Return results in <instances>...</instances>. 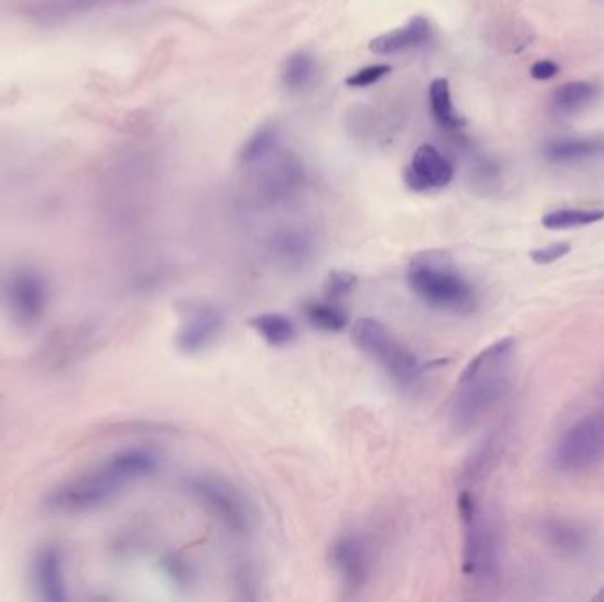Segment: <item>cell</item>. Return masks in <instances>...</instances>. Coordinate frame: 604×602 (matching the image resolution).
<instances>
[{
  "label": "cell",
  "instance_id": "6da1fadb",
  "mask_svg": "<svg viewBox=\"0 0 604 602\" xmlns=\"http://www.w3.org/2000/svg\"><path fill=\"white\" fill-rule=\"evenodd\" d=\"M516 348L518 343L511 336L499 339L483 348L463 368L451 403V419L456 428L474 426L504 398Z\"/></svg>",
  "mask_w": 604,
  "mask_h": 602
},
{
  "label": "cell",
  "instance_id": "7a4b0ae2",
  "mask_svg": "<svg viewBox=\"0 0 604 602\" xmlns=\"http://www.w3.org/2000/svg\"><path fill=\"white\" fill-rule=\"evenodd\" d=\"M407 281L410 290L430 308L453 315H469L476 309V288L446 251L426 249L412 256Z\"/></svg>",
  "mask_w": 604,
  "mask_h": 602
},
{
  "label": "cell",
  "instance_id": "3957f363",
  "mask_svg": "<svg viewBox=\"0 0 604 602\" xmlns=\"http://www.w3.org/2000/svg\"><path fill=\"white\" fill-rule=\"evenodd\" d=\"M458 514L463 528L461 571L476 585H488L499 572V537L470 490L458 495Z\"/></svg>",
  "mask_w": 604,
  "mask_h": 602
},
{
  "label": "cell",
  "instance_id": "277c9868",
  "mask_svg": "<svg viewBox=\"0 0 604 602\" xmlns=\"http://www.w3.org/2000/svg\"><path fill=\"white\" fill-rule=\"evenodd\" d=\"M355 347L377 362L401 387L416 384L423 375V364L386 325L375 318H361L352 331Z\"/></svg>",
  "mask_w": 604,
  "mask_h": 602
},
{
  "label": "cell",
  "instance_id": "5b68a950",
  "mask_svg": "<svg viewBox=\"0 0 604 602\" xmlns=\"http://www.w3.org/2000/svg\"><path fill=\"white\" fill-rule=\"evenodd\" d=\"M158 467L156 454L145 449H131L121 452L115 458L99 467L84 482L76 484L71 497H62V502H76V505H89L112 497L114 493L128 486L129 482L142 479Z\"/></svg>",
  "mask_w": 604,
  "mask_h": 602
},
{
  "label": "cell",
  "instance_id": "8992f818",
  "mask_svg": "<svg viewBox=\"0 0 604 602\" xmlns=\"http://www.w3.org/2000/svg\"><path fill=\"white\" fill-rule=\"evenodd\" d=\"M604 463V410L585 415L560 435L553 449V467L580 474Z\"/></svg>",
  "mask_w": 604,
  "mask_h": 602
},
{
  "label": "cell",
  "instance_id": "52a82bcc",
  "mask_svg": "<svg viewBox=\"0 0 604 602\" xmlns=\"http://www.w3.org/2000/svg\"><path fill=\"white\" fill-rule=\"evenodd\" d=\"M250 172L253 193L267 204L285 202L301 189L304 166L294 152L276 147L271 154L244 168Z\"/></svg>",
  "mask_w": 604,
  "mask_h": 602
},
{
  "label": "cell",
  "instance_id": "ba28073f",
  "mask_svg": "<svg viewBox=\"0 0 604 602\" xmlns=\"http://www.w3.org/2000/svg\"><path fill=\"white\" fill-rule=\"evenodd\" d=\"M225 329L221 309L205 301H188L181 306V324L175 345L182 354L197 355L211 348Z\"/></svg>",
  "mask_w": 604,
  "mask_h": 602
},
{
  "label": "cell",
  "instance_id": "9c48e42d",
  "mask_svg": "<svg viewBox=\"0 0 604 602\" xmlns=\"http://www.w3.org/2000/svg\"><path fill=\"white\" fill-rule=\"evenodd\" d=\"M331 565L347 592L363 590L373 574V555L368 542L359 535H341L331 546Z\"/></svg>",
  "mask_w": 604,
  "mask_h": 602
},
{
  "label": "cell",
  "instance_id": "30bf717a",
  "mask_svg": "<svg viewBox=\"0 0 604 602\" xmlns=\"http://www.w3.org/2000/svg\"><path fill=\"white\" fill-rule=\"evenodd\" d=\"M193 493L221 523H225L235 534L250 530V514L244 500L227 484L200 479L193 482Z\"/></svg>",
  "mask_w": 604,
  "mask_h": 602
},
{
  "label": "cell",
  "instance_id": "8fae6325",
  "mask_svg": "<svg viewBox=\"0 0 604 602\" xmlns=\"http://www.w3.org/2000/svg\"><path fill=\"white\" fill-rule=\"evenodd\" d=\"M453 179V163L433 145H421L405 170V184L416 193L440 191Z\"/></svg>",
  "mask_w": 604,
  "mask_h": 602
},
{
  "label": "cell",
  "instance_id": "7c38bea8",
  "mask_svg": "<svg viewBox=\"0 0 604 602\" xmlns=\"http://www.w3.org/2000/svg\"><path fill=\"white\" fill-rule=\"evenodd\" d=\"M119 2L124 0H29L22 13L38 25L55 27Z\"/></svg>",
  "mask_w": 604,
  "mask_h": 602
},
{
  "label": "cell",
  "instance_id": "4fadbf2b",
  "mask_svg": "<svg viewBox=\"0 0 604 602\" xmlns=\"http://www.w3.org/2000/svg\"><path fill=\"white\" fill-rule=\"evenodd\" d=\"M431 38V25L424 16H414L405 27L386 32L370 43L375 55H396L426 45Z\"/></svg>",
  "mask_w": 604,
  "mask_h": 602
},
{
  "label": "cell",
  "instance_id": "5bb4252c",
  "mask_svg": "<svg viewBox=\"0 0 604 602\" xmlns=\"http://www.w3.org/2000/svg\"><path fill=\"white\" fill-rule=\"evenodd\" d=\"M546 541L564 557H578L589 548L590 530L582 521L555 518L544 525Z\"/></svg>",
  "mask_w": 604,
  "mask_h": 602
},
{
  "label": "cell",
  "instance_id": "9a60e30c",
  "mask_svg": "<svg viewBox=\"0 0 604 602\" xmlns=\"http://www.w3.org/2000/svg\"><path fill=\"white\" fill-rule=\"evenodd\" d=\"M250 324L258 336L274 348L288 347L297 338V325L283 313H260L251 318Z\"/></svg>",
  "mask_w": 604,
  "mask_h": 602
},
{
  "label": "cell",
  "instance_id": "2e32d148",
  "mask_svg": "<svg viewBox=\"0 0 604 602\" xmlns=\"http://www.w3.org/2000/svg\"><path fill=\"white\" fill-rule=\"evenodd\" d=\"M318 75L317 59L310 52H295L288 57L281 71L283 87L290 92H304L315 83Z\"/></svg>",
  "mask_w": 604,
  "mask_h": 602
},
{
  "label": "cell",
  "instance_id": "e0dca14e",
  "mask_svg": "<svg viewBox=\"0 0 604 602\" xmlns=\"http://www.w3.org/2000/svg\"><path fill=\"white\" fill-rule=\"evenodd\" d=\"M430 108L433 119L446 131H460L465 126V119L456 112L451 96V87L446 78H437L430 85Z\"/></svg>",
  "mask_w": 604,
  "mask_h": 602
},
{
  "label": "cell",
  "instance_id": "ac0fdd59",
  "mask_svg": "<svg viewBox=\"0 0 604 602\" xmlns=\"http://www.w3.org/2000/svg\"><path fill=\"white\" fill-rule=\"evenodd\" d=\"M302 313L308 320V324L313 325L318 331L341 332L345 331L348 324L347 313L343 311L340 302L331 301V299H311L304 302Z\"/></svg>",
  "mask_w": 604,
  "mask_h": 602
},
{
  "label": "cell",
  "instance_id": "d6986e66",
  "mask_svg": "<svg viewBox=\"0 0 604 602\" xmlns=\"http://www.w3.org/2000/svg\"><path fill=\"white\" fill-rule=\"evenodd\" d=\"M597 96V87L587 82H569L553 92V108L559 113H576L590 105Z\"/></svg>",
  "mask_w": 604,
  "mask_h": 602
},
{
  "label": "cell",
  "instance_id": "ffe728a7",
  "mask_svg": "<svg viewBox=\"0 0 604 602\" xmlns=\"http://www.w3.org/2000/svg\"><path fill=\"white\" fill-rule=\"evenodd\" d=\"M604 219V209H557L544 214L541 225L546 230H573L594 225Z\"/></svg>",
  "mask_w": 604,
  "mask_h": 602
},
{
  "label": "cell",
  "instance_id": "44dd1931",
  "mask_svg": "<svg viewBox=\"0 0 604 602\" xmlns=\"http://www.w3.org/2000/svg\"><path fill=\"white\" fill-rule=\"evenodd\" d=\"M276 147H280V129L276 126H264L255 131L250 136V140H246V143L242 145L241 152H239V163L242 168L255 165L267 154H271Z\"/></svg>",
  "mask_w": 604,
  "mask_h": 602
},
{
  "label": "cell",
  "instance_id": "7402d4cb",
  "mask_svg": "<svg viewBox=\"0 0 604 602\" xmlns=\"http://www.w3.org/2000/svg\"><path fill=\"white\" fill-rule=\"evenodd\" d=\"M601 151V143L589 140H555L546 145L544 154L550 161L564 163L574 159L590 158Z\"/></svg>",
  "mask_w": 604,
  "mask_h": 602
},
{
  "label": "cell",
  "instance_id": "603a6c76",
  "mask_svg": "<svg viewBox=\"0 0 604 602\" xmlns=\"http://www.w3.org/2000/svg\"><path fill=\"white\" fill-rule=\"evenodd\" d=\"M359 285V279L354 272L333 271L325 278L324 292L325 299H331L334 302H340L348 295L354 292Z\"/></svg>",
  "mask_w": 604,
  "mask_h": 602
},
{
  "label": "cell",
  "instance_id": "cb8c5ba5",
  "mask_svg": "<svg viewBox=\"0 0 604 602\" xmlns=\"http://www.w3.org/2000/svg\"><path fill=\"white\" fill-rule=\"evenodd\" d=\"M389 73H391V66L375 64V66H368V68L355 71L354 75L348 76L345 83L348 87H354V89H364V87H370L373 83L380 82Z\"/></svg>",
  "mask_w": 604,
  "mask_h": 602
},
{
  "label": "cell",
  "instance_id": "d4e9b609",
  "mask_svg": "<svg viewBox=\"0 0 604 602\" xmlns=\"http://www.w3.org/2000/svg\"><path fill=\"white\" fill-rule=\"evenodd\" d=\"M571 253V244L569 242H553L543 248H536L530 251V260L537 265H550L559 262L560 258Z\"/></svg>",
  "mask_w": 604,
  "mask_h": 602
},
{
  "label": "cell",
  "instance_id": "484cf974",
  "mask_svg": "<svg viewBox=\"0 0 604 602\" xmlns=\"http://www.w3.org/2000/svg\"><path fill=\"white\" fill-rule=\"evenodd\" d=\"M559 73V64L555 61H550V59L536 62V64L532 66V69H530V75H532V78H536V80H552V78H555Z\"/></svg>",
  "mask_w": 604,
  "mask_h": 602
},
{
  "label": "cell",
  "instance_id": "4316f807",
  "mask_svg": "<svg viewBox=\"0 0 604 602\" xmlns=\"http://www.w3.org/2000/svg\"><path fill=\"white\" fill-rule=\"evenodd\" d=\"M594 601L596 602H604V583L603 587L599 588V592L594 595Z\"/></svg>",
  "mask_w": 604,
  "mask_h": 602
}]
</instances>
